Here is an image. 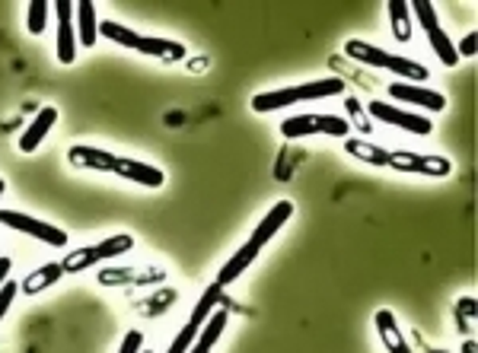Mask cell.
<instances>
[{
    "mask_svg": "<svg viewBox=\"0 0 478 353\" xmlns=\"http://www.w3.org/2000/svg\"><path fill=\"white\" fill-rule=\"evenodd\" d=\"M4 191H7V181H4V179H0V194H4Z\"/></svg>",
    "mask_w": 478,
    "mask_h": 353,
    "instance_id": "f35d334b",
    "label": "cell"
},
{
    "mask_svg": "<svg viewBox=\"0 0 478 353\" xmlns=\"http://www.w3.org/2000/svg\"><path fill=\"white\" fill-rule=\"evenodd\" d=\"M408 10H412V13L418 16V22L424 26V32H430L434 26H440V22H437L434 4H428V0H412V4H408Z\"/></svg>",
    "mask_w": 478,
    "mask_h": 353,
    "instance_id": "f546056e",
    "label": "cell"
},
{
    "mask_svg": "<svg viewBox=\"0 0 478 353\" xmlns=\"http://www.w3.org/2000/svg\"><path fill=\"white\" fill-rule=\"evenodd\" d=\"M290 216H294V201H278L275 207H271L265 216H261L259 226L252 229V235H249V243L259 245V249H261V245H268V243H271V239H275L278 233H281V226L290 220Z\"/></svg>",
    "mask_w": 478,
    "mask_h": 353,
    "instance_id": "ba28073f",
    "label": "cell"
},
{
    "mask_svg": "<svg viewBox=\"0 0 478 353\" xmlns=\"http://www.w3.org/2000/svg\"><path fill=\"white\" fill-rule=\"evenodd\" d=\"M389 166L402 175H428V179H447L453 172V163L437 153H415V150H393Z\"/></svg>",
    "mask_w": 478,
    "mask_h": 353,
    "instance_id": "7a4b0ae2",
    "label": "cell"
},
{
    "mask_svg": "<svg viewBox=\"0 0 478 353\" xmlns=\"http://www.w3.org/2000/svg\"><path fill=\"white\" fill-rule=\"evenodd\" d=\"M351 125L338 115H294L288 121H281V137L297 140L310 137V134H329V137H348Z\"/></svg>",
    "mask_w": 478,
    "mask_h": 353,
    "instance_id": "3957f363",
    "label": "cell"
},
{
    "mask_svg": "<svg viewBox=\"0 0 478 353\" xmlns=\"http://www.w3.org/2000/svg\"><path fill=\"white\" fill-rule=\"evenodd\" d=\"M386 93L393 99L408 102V105H421V109H428V111H443V109H447V96H443V93L424 90V86H415V84H389Z\"/></svg>",
    "mask_w": 478,
    "mask_h": 353,
    "instance_id": "30bf717a",
    "label": "cell"
},
{
    "mask_svg": "<svg viewBox=\"0 0 478 353\" xmlns=\"http://www.w3.org/2000/svg\"><path fill=\"white\" fill-rule=\"evenodd\" d=\"M348 115L354 118V125H358L360 131H370V125H367L364 109H360V105H358V99H348Z\"/></svg>",
    "mask_w": 478,
    "mask_h": 353,
    "instance_id": "836d02e7",
    "label": "cell"
},
{
    "mask_svg": "<svg viewBox=\"0 0 478 353\" xmlns=\"http://www.w3.org/2000/svg\"><path fill=\"white\" fill-rule=\"evenodd\" d=\"M428 42H430V51H434L437 57H440L443 67H456L459 64V55H456V45L450 42V35L443 32L440 26H434L428 32Z\"/></svg>",
    "mask_w": 478,
    "mask_h": 353,
    "instance_id": "603a6c76",
    "label": "cell"
},
{
    "mask_svg": "<svg viewBox=\"0 0 478 353\" xmlns=\"http://www.w3.org/2000/svg\"><path fill=\"white\" fill-rule=\"evenodd\" d=\"M134 249V235L128 233H119V235H109V239H102V243L96 245V255L99 261H109V258H119L125 255V252Z\"/></svg>",
    "mask_w": 478,
    "mask_h": 353,
    "instance_id": "484cf974",
    "label": "cell"
},
{
    "mask_svg": "<svg viewBox=\"0 0 478 353\" xmlns=\"http://www.w3.org/2000/svg\"><path fill=\"white\" fill-rule=\"evenodd\" d=\"M198 331H201V328H195V325H185L182 331H179V338L173 340V344H169V350H166V353H189V347L195 344Z\"/></svg>",
    "mask_w": 478,
    "mask_h": 353,
    "instance_id": "4dcf8cb0",
    "label": "cell"
},
{
    "mask_svg": "<svg viewBox=\"0 0 478 353\" xmlns=\"http://www.w3.org/2000/svg\"><path fill=\"white\" fill-rule=\"evenodd\" d=\"M10 270H13V261H10V258L4 255V258H0V287H4V284L10 280Z\"/></svg>",
    "mask_w": 478,
    "mask_h": 353,
    "instance_id": "d590c367",
    "label": "cell"
},
{
    "mask_svg": "<svg viewBox=\"0 0 478 353\" xmlns=\"http://www.w3.org/2000/svg\"><path fill=\"white\" fill-rule=\"evenodd\" d=\"M67 163L74 169H96V172H112L115 153L99 150V146H71L67 150Z\"/></svg>",
    "mask_w": 478,
    "mask_h": 353,
    "instance_id": "8fae6325",
    "label": "cell"
},
{
    "mask_svg": "<svg viewBox=\"0 0 478 353\" xmlns=\"http://www.w3.org/2000/svg\"><path fill=\"white\" fill-rule=\"evenodd\" d=\"M99 287H150L166 280L163 268H106L99 270Z\"/></svg>",
    "mask_w": 478,
    "mask_h": 353,
    "instance_id": "52a82bcc",
    "label": "cell"
},
{
    "mask_svg": "<svg viewBox=\"0 0 478 353\" xmlns=\"http://www.w3.org/2000/svg\"><path fill=\"white\" fill-rule=\"evenodd\" d=\"M463 353H478V344H475V340H465V344H463Z\"/></svg>",
    "mask_w": 478,
    "mask_h": 353,
    "instance_id": "8d00e7d4",
    "label": "cell"
},
{
    "mask_svg": "<svg viewBox=\"0 0 478 353\" xmlns=\"http://www.w3.org/2000/svg\"><path fill=\"white\" fill-rule=\"evenodd\" d=\"M93 264H99L96 245H86V249L67 252V258L61 261V268H64V274H80V270L93 268Z\"/></svg>",
    "mask_w": 478,
    "mask_h": 353,
    "instance_id": "4316f807",
    "label": "cell"
},
{
    "mask_svg": "<svg viewBox=\"0 0 478 353\" xmlns=\"http://www.w3.org/2000/svg\"><path fill=\"white\" fill-rule=\"evenodd\" d=\"M0 226H10L22 235H32V239H39V243H45V245H55V249H64V245H67V233H64V229L51 226V223H45V220H36V216H26V214H20V210H0Z\"/></svg>",
    "mask_w": 478,
    "mask_h": 353,
    "instance_id": "277c9868",
    "label": "cell"
},
{
    "mask_svg": "<svg viewBox=\"0 0 478 353\" xmlns=\"http://www.w3.org/2000/svg\"><path fill=\"white\" fill-rule=\"evenodd\" d=\"M112 172L119 175V179H128V181H134V185H144V188H160L163 181H166L163 169L147 166V163H137V160H128V156H115Z\"/></svg>",
    "mask_w": 478,
    "mask_h": 353,
    "instance_id": "9c48e42d",
    "label": "cell"
},
{
    "mask_svg": "<svg viewBox=\"0 0 478 353\" xmlns=\"http://www.w3.org/2000/svg\"><path fill=\"white\" fill-rule=\"evenodd\" d=\"M51 10H55V16H58V39H55L58 61H61V64H74V61H77V29H74V4H71V0H58Z\"/></svg>",
    "mask_w": 478,
    "mask_h": 353,
    "instance_id": "8992f818",
    "label": "cell"
},
{
    "mask_svg": "<svg viewBox=\"0 0 478 353\" xmlns=\"http://www.w3.org/2000/svg\"><path fill=\"white\" fill-rule=\"evenodd\" d=\"M386 70H389V74L405 76V80H412V84H424V80L430 76L424 64L408 61V57H402V55H389V57H386Z\"/></svg>",
    "mask_w": 478,
    "mask_h": 353,
    "instance_id": "cb8c5ba5",
    "label": "cell"
},
{
    "mask_svg": "<svg viewBox=\"0 0 478 353\" xmlns=\"http://www.w3.org/2000/svg\"><path fill=\"white\" fill-rule=\"evenodd\" d=\"M141 350H144V334L137 331V328H131V331L125 334V340H121L119 353H141Z\"/></svg>",
    "mask_w": 478,
    "mask_h": 353,
    "instance_id": "d6a6232c",
    "label": "cell"
},
{
    "mask_svg": "<svg viewBox=\"0 0 478 353\" xmlns=\"http://www.w3.org/2000/svg\"><path fill=\"white\" fill-rule=\"evenodd\" d=\"M49 13H51L49 0H29V7H26V29L29 32L42 35L45 26H49Z\"/></svg>",
    "mask_w": 478,
    "mask_h": 353,
    "instance_id": "83f0119b",
    "label": "cell"
},
{
    "mask_svg": "<svg viewBox=\"0 0 478 353\" xmlns=\"http://www.w3.org/2000/svg\"><path fill=\"white\" fill-rule=\"evenodd\" d=\"M16 293H20V284H16V280H7V284L0 287V322H4V315H7L10 305H13Z\"/></svg>",
    "mask_w": 478,
    "mask_h": 353,
    "instance_id": "1f68e13d",
    "label": "cell"
},
{
    "mask_svg": "<svg viewBox=\"0 0 478 353\" xmlns=\"http://www.w3.org/2000/svg\"><path fill=\"white\" fill-rule=\"evenodd\" d=\"M389 22H393V39L395 42H412V10L408 0H389Z\"/></svg>",
    "mask_w": 478,
    "mask_h": 353,
    "instance_id": "44dd1931",
    "label": "cell"
},
{
    "mask_svg": "<svg viewBox=\"0 0 478 353\" xmlns=\"http://www.w3.org/2000/svg\"><path fill=\"white\" fill-rule=\"evenodd\" d=\"M141 353H147V350H141Z\"/></svg>",
    "mask_w": 478,
    "mask_h": 353,
    "instance_id": "ab89813d",
    "label": "cell"
},
{
    "mask_svg": "<svg viewBox=\"0 0 478 353\" xmlns=\"http://www.w3.org/2000/svg\"><path fill=\"white\" fill-rule=\"evenodd\" d=\"M367 111H370L376 121H383V125H393V128H399V131L418 134V137H428V134L434 131V125H430L424 115H412V111L383 102V99H373V102L367 105Z\"/></svg>",
    "mask_w": 478,
    "mask_h": 353,
    "instance_id": "5b68a950",
    "label": "cell"
},
{
    "mask_svg": "<svg viewBox=\"0 0 478 353\" xmlns=\"http://www.w3.org/2000/svg\"><path fill=\"white\" fill-rule=\"evenodd\" d=\"M373 325H376V334H380L383 347H386L389 353H412L408 350V340H405V334H402L399 322H395V315L389 309L376 312V315H373Z\"/></svg>",
    "mask_w": 478,
    "mask_h": 353,
    "instance_id": "5bb4252c",
    "label": "cell"
},
{
    "mask_svg": "<svg viewBox=\"0 0 478 353\" xmlns=\"http://www.w3.org/2000/svg\"><path fill=\"white\" fill-rule=\"evenodd\" d=\"M134 51H141L147 57H156L163 64H179L185 57V45L182 42H173V39H150V35H141Z\"/></svg>",
    "mask_w": 478,
    "mask_h": 353,
    "instance_id": "4fadbf2b",
    "label": "cell"
},
{
    "mask_svg": "<svg viewBox=\"0 0 478 353\" xmlns=\"http://www.w3.org/2000/svg\"><path fill=\"white\" fill-rule=\"evenodd\" d=\"M345 153H348V156H354V160L367 163V166H389V150L370 144V140L345 137Z\"/></svg>",
    "mask_w": 478,
    "mask_h": 353,
    "instance_id": "d6986e66",
    "label": "cell"
},
{
    "mask_svg": "<svg viewBox=\"0 0 478 353\" xmlns=\"http://www.w3.org/2000/svg\"><path fill=\"white\" fill-rule=\"evenodd\" d=\"M201 67H208V61H204V57H198V61H191V70H201Z\"/></svg>",
    "mask_w": 478,
    "mask_h": 353,
    "instance_id": "74e56055",
    "label": "cell"
},
{
    "mask_svg": "<svg viewBox=\"0 0 478 353\" xmlns=\"http://www.w3.org/2000/svg\"><path fill=\"white\" fill-rule=\"evenodd\" d=\"M226 322H230L226 309H214V315H211L208 322H204V328L198 331V338H195V344L189 347V353H211L214 344H217V340L224 338Z\"/></svg>",
    "mask_w": 478,
    "mask_h": 353,
    "instance_id": "e0dca14e",
    "label": "cell"
},
{
    "mask_svg": "<svg viewBox=\"0 0 478 353\" xmlns=\"http://www.w3.org/2000/svg\"><path fill=\"white\" fill-rule=\"evenodd\" d=\"M259 252H261V249H259V245H252V243H246L239 252H233L230 261H226L224 268H220V274H217V280H214V284H220V287L236 284V280L249 270V264H252L255 258H259Z\"/></svg>",
    "mask_w": 478,
    "mask_h": 353,
    "instance_id": "9a60e30c",
    "label": "cell"
},
{
    "mask_svg": "<svg viewBox=\"0 0 478 353\" xmlns=\"http://www.w3.org/2000/svg\"><path fill=\"white\" fill-rule=\"evenodd\" d=\"M456 325L463 334L475 331V296H463L456 299Z\"/></svg>",
    "mask_w": 478,
    "mask_h": 353,
    "instance_id": "f1b7e54d",
    "label": "cell"
},
{
    "mask_svg": "<svg viewBox=\"0 0 478 353\" xmlns=\"http://www.w3.org/2000/svg\"><path fill=\"white\" fill-rule=\"evenodd\" d=\"M217 303H224V287H220V284H211V287H208V290L201 293V299H198V303H195V309H191L189 325L201 328L204 322H208V319H211V315H214Z\"/></svg>",
    "mask_w": 478,
    "mask_h": 353,
    "instance_id": "7402d4cb",
    "label": "cell"
},
{
    "mask_svg": "<svg viewBox=\"0 0 478 353\" xmlns=\"http://www.w3.org/2000/svg\"><path fill=\"white\" fill-rule=\"evenodd\" d=\"M456 55H459V57H475V32H469V35L463 39V42H459Z\"/></svg>",
    "mask_w": 478,
    "mask_h": 353,
    "instance_id": "e575fe53",
    "label": "cell"
},
{
    "mask_svg": "<svg viewBox=\"0 0 478 353\" xmlns=\"http://www.w3.org/2000/svg\"><path fill=\"white\" fill-rule=\"evenodd\" d=\"M55 121H58V109L55 105H45L42 111H39L36 118H32V125L22 131V137H20V150L22 153H36L39 146H42V140L49 137V131L55 128Z\"/></svg>",
    "mask_w": 478,
    "mask_h": 353,
    "instance_id": "7c38bea8",
    "label": "cell"
},
{
    "mask_svg": "<svg viewBox=\"0 0 478 353\" xmlns=\"http://www.w3.org/2000/svg\"><path fill=\"white\" fill-rule=\"evenodd\" d=\"M341 93H345V80H341V76H325V80H310V84H300V86L259 93V96L252 99V111L265 115V111L284 109V105L310 102V99H332V96H341Z\"/></svg>",
    "mask_w": 478,
    "mask_h": 353,
    "instance_id": "6da1fadb",
    "label": "cell"
},
{
    "mask_svg": "<svg viewBox=\"0 0 478 353\" xmlns=\"http://www.w3.org/2000/svg\"><path fill=\"white\" fill-rule=\"evenodd\" d=\"M99 35H102V39H109V42L125 45V49H134V45H137V39H141V35L134 32V29L121 26V22H115V20L99 22Z\"/></svg>",
    "mask_w": 478,
    "mask_h": 353,
    "instance_id": "d4e9b609",
    "label": "cell"
},
{
    "mask_svg": "<svg viewBox=\"0 0 478 353\" xmlns=\"http://www.w3.org/2000/svg\"><path fill=\"white\" fill-rule=\"evenodd\" d=\"M345 55L351 57V61H358V64H367V67H386L389 51L376 49V45H370V42H360V39H348Z\"/></svg>",
    "mask_w": 478,
    "mask_h": 353,
    "instance_id": "ffe728a7",
    "label": "cell"
},
{
    "mask_svg": "<svg viewBox=\"0 0 478 353\" xmlns=\"http://www.w3.org/2000/svg\"><path fill=\"white\" fill-rule=\"evenodd\" d=\"M74 16H77V42L84 49H93L99 42V20H96V4L93 0H80L74 4Z\"/></svg>",
    "mask_w": 478,
    "mask_h": 353,
    "instance_id": "2e32d148",
    "label": "cell"
},
{
    "mask_svg": "<svg viewBox=\"0 0 478 353\" xmlns=\"http://www.w3.org/2000/svg\"><path fill=\"white\" fill-rule=\"evenodd\" d=\"M61 278H64L61 261L42 264V268H36L32 274H26V280L20 284V293H26V296H39V293H45L49 287H55Z\"/></svg>",
    "mask_w": 478,
    "mask_h": 353,
    "instance_id": "ac0fdd59",
    "label": "cell"
}]
</instances>
